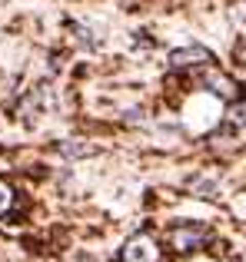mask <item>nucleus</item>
<instances>
[{
	"instance_id": "nucleus-1",
	"label": "nucleus",
	"mask_w": 246,
	"mask_h": 262,
	"mask_svg": "<svg viewBox=\"0 0 246 262\" xmlns=\"http://www.w3.org/2000/svg\"><path fill=\"white\" fill-rule=\"evenodd\" d=\"M210 239H213V232H210V226H203V223H183V226L167 229V246L173 252H180V256L203 249Z\"/></svg>"
},
{
	"instance_id": "nucleus-2",
	"label": "nucleus",
	"mask_w": 246,
	"mask_h": 262,
	"mask_svg": "<svg viewBox=\"0 0 246 262\" xmlns=\"http://www.w3.org/2000/svg\"><path fill=\"white\" fill-rule=\"evenodd\" d=\"M120 262H160V249H156V239L150 232L133 236L120 252Z\"/></svg>"
},
{
	"instance_id": "nucleus-3",
	"label": "nucleus",
	"mask_w": 246,
	"mask_h": 262,
	"mask_svg": "<svg viewBox=\"0 0 246 262\" xmlns=\"http://www.w3.org/2000/svg\"><path fill=\"white\" fill-rule=\"evenodd\" d=\"M200 83L203 86H207L210 90V93H216V96H220V100H236V96H240V86H236L233 83V80H230L227 77V73H220V70H216V67H200Z\"/></svg>"
},
{
	"instance_id": "nucleus-4",
	"label": "nucleus",
	"mask_w": 246,
	"mask_h": 262,
	"mask_svg": "<svg viewBox=\"0 0 246 262\" xmlns=\"http://www.w3.org/2000/svg\"><path fill=\"white\" fill-rule=\"evenodd\" d=\"M207 63H213V57L203 47H180V50L170 53V67L173 70H193V67H207Z\"/></svg>"
},
{
	"instance_id": "nucleus-5",
	"label": "nucleus",
	"mask_w": 246,
	"mask_h": 262,
	"mask_svg": "<svg viewBox=\"0 0 246 262\" xmlns=\"http://www.w3.org/2000/svg\"><path fill=\"white\" fill-rule=\"evenodd\" d=\"M227 123H230L233 129H243V126H246V103H233V106H230Z\"/></svg>"
},
{
	"instance_id": "nucleus-6",
	"label": "nucleus",
	"mask_w": 246,
	"mask_h": 262,
	"mask_svg": "<svg viewBox=\"0 0 246 262\" xmlns=\"http://www.w3.org/2000/svg\"><path fill=\"white\" fill-rule=\"evenodd\" d=\"M10 206H13V189L4 183V179H0V216H4V212L10 209Z\"/></svg>"
},
{
	"instance_id": "nucleus-7",
	"label": "nucleus",
	"mask_w": 246,
	"mask_h": 262,
	"mask_svg": "<svg viewBox=\"0 0 246 262\" xmlns=\"http://www.w3.org/2000/svg\"><path fill=\"white\" fill-rule=\"evenodd\" d=\"M236 57H240V63L246 67V47H240V50H236Z\"/></svg>"
}]
</instances>
